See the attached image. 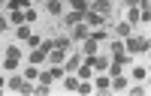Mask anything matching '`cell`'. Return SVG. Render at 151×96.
I'll return each mask as SVG.
<instances>
[{
    "instance_id": "d6986e66",
    "label": "cell",
    "mask_w": 151,
    "mask_h": 96,
    "mask_svg": "<svg viewBox=\"0 0 151 96\" xmlns=\"http://www.w3.org/2000/svg\"><path fill=\"white\" fill-rule=\"evenodd\" d=\"M3 57H12V60H21V48H18V45H6V48H3Z\"/></svg>"
},
{
    "instance_id": "52a82bcc",
    "label": "cell",
    "mask_w": 151,
    "mask_h": 96,
    "mask_svg": "<svg viewBox=\"0 0 151 96\" xmlns=\"http://www.w3.org/2000/svg\"><path fill=\"white\" fill-rule=\"evenodd\" d=\"M94 75H97V78H94V90L106 93V90H109V81H112V78H109V72H94Z\"/></svg>"
},
{
    "instance_id": "2e32d148",
    "label": "cell",
    "mask_w": 151,
    "mask_h": 96,
    "mask_svg": "<svg viewBox=\"0 0 151 96\" xmlns=\"http://www.w3.org/2000/svg\"><path fill=\"white\" fill-rule=\"evenodd\" d=\"M6 9L15 12V9H30V0H6Z\"/></svg>"
},
{
    "instance_id": "7c38bea8",
    "label": "cell",
    "mask_w": 151,
    "mask_h": 96,
    "mask_svg": "<svg viewBox=\"0 0 151 96\" xmlns=\"http://www.w3.org/2000/svg\"><path fill=\"white\" fill-rule=\"evenodd\" d=\"M76 75H79V81H91V78H94V69L82 60V63H79V69H76Z\"/></svg>"
},
{
    "instance_id": "8992f818",
    "label": "cell",
    "mask_w": 151,
    "mask_h": 96,
    "mask_svg": "<svg viewBox=\"0 0 151 96\" xmlns=\"http://www.w3.org/2000/svg\"><path fill=\"white\" fill-rule=\"evenodd\" d=\"M82 51H73V54H67V60H64V69L67 72H76V69H79V63H82Z\"/></svg>"
},
{
    "instance_id": "6da1fadb",
    "label": "cell",
    "mask_w": 151,
    "mask_h": 96,
    "mask_svg": "<svg viewBox=\"0 0 151 96\" xmlns=\"http://www.w3.org/2000/svg\"><path fill=\"white\" fill-rule=\"evenodd\" d=\"M148 48H151V39H148V33L145 36H127L124 39V51L127 54H148Z\"/></svg>"
},
{
    "instance_id": "1f68e13d",
    "label": "cell",
    "mask_w": 151,
    "mask_h": 96,
    "mask_svg": "<svg viewBox=\"0 0 151 96\" xmlns=\"http://www.w3.org/2000/svg\"><path fill=\"white\" fill-rule=\"evenodd\" d=\"M6 30H9V24H6V18H3V15H0V33H6Z\"/></svg>"
},
{
    "instance_id": "5b68a950",
    "label": "cell",
    "mask_w": 151,
    "mask_h": 96,
    "mask_svg": "<svg viewBox=\"0 0 151 96\" xmlns=\"http://www.w3.org/2000/svg\"><path fill=\"white\" fill-rule=\"evenodd\" d=\"M88 9L100 12L103 18H109V15H112V3H109V0H91V6H88Z\"/></svg>"
},
{
    "instance_id": "9a60e30c",
    "label": "cell",
    "mask_w": 151,
    "mask_h": 96,
    "mask_svg": "<svg viewBox=\"0 0 151 96\" xmlns=\"http://www.w3.org/2000/svg\"><path fill=\"white\" fill-rule=\"evenodd\" d=\"M64 60H67V51H60V48L48 51V63H64Z\"/></svg>"
},
{
    "instance_id": "30bf717a",
    "label": "cell",
    "mask_w": 151,
    "mask_h": 96,
    "mask_svg": "<svg viewBox=\"0 0 151 96\" xmlns=\"http://www.w3.org/2000/svg\"><path fill=\"white\" fill-rule=\"evenodd\" d=\"M45 12L48 15H64V3H60V0H45Z\"/></svg>"
},
{
    "instance_id": "3957f363",
    "label": "cell",
    "mask_w": 151,
    "mask_h": 96,
    "mask_svg": "<svg viewBox=\"0 0 151 96\" xmlns=\"http://www.w3.org/2000/svg\"><path fill=\"white\" fill-rule=\"evenodd\" d=\"M79 21H85V12H76V9H70L67 15H60V27H73V24H79Z\"/></svg>"
},
{
    "instance_id": "4dcf8cb0",
    "label": "cell",
    "mask_w": 151,
    "mask_h": 96,
    "mask_svg": "<svg viewBox=\"0 0 151 96\" xmlns=\"http://www.w3.org/2000/svg\"><path fill=\"white\" fill-rule=\"evenodd\" d=\"M130 93H133V96H145V87H142V84H136V87H133Z\"/></svg>"
},
{
    "instance_id": "e575fe53",
    "label": "cell",
    "mask_w": 151,
    "mask_h": 96,
    "mask_svg": "<svg viewBox=\"0 0 151 96\" xmlns=\"http://www.w3.org/2000/svg\"><path fill=\"white\" fill-rule=\"evenodd\" d=\"M0 90H3V87H0Z\"/></svg>"
},
{
    "instance_id": "ac0fdd59",
    "label": "cell",
    "mask_w": 151,
    "mask_h": 96,
    "mask_svg": "<svg viewBox=\"0 0 151 96\" xmlns=\"http://www.w3.org/2000/svg\"><path fill=\"white\" fill-rule=\"evenodd\" d=\"M55 48H60V51H70V48H73V39H70V36H58V39H55Z\"/></svg>"
},
{
    "instance_id": "ba28073f",
    "label": "cell",
    "mask_w": 151,
    "mask_h": 96,
    "mask_svg": "<svg viewBox=\"0 0 151 96\" xmlns=\"http://www.w3.org/2000/svg\"><path fill=\"white\" fill-rule=\"evenodd\" d=\"M60 81H64V90H70V93H76V90H79V75H76V72H67V75L60 78Z\"/></svg>"
},
{
    "instance_id": "d6a6232c",
    "label": "cell",
    "mask_w": 151,
    "mask_h": 96,
    "mask_svg": "<svg viewBox=\"0 0 151 96\" xmlns=\"http://www.w3.org/2000/svg\"><path fill=\"white\" fill-rule=\"evenodd\" d=\"M121 3H124V6H136V3H139V0H121Z\"/></svg>"
},
{
    "instance_id": "5bb4252c",
    "label": "cell",
    "mask_w": 151,
    "mask_h": 96,
    "mask_svg": "<svg viewBox=\"0 0 151 96\" xmlns=\"http://www.w3.org/2000/svg\"><path fill=\"white\" fill-rule=\"evenodd\" d=\"M24 81H27L24 75H12V78L6 81V87H9V90H15V93H21V87H24Z\"/></svg>"
},
{
    "instance_id": "cb8c5ba5",
    "label": "cell",
    "mask_w": 151,
    "mask_h": 96,
    "mask_svg": "<svg viewBox=\"0 0 151 96\" xmlns=\"http://www.w3.org/2000/svg\"><path fill=\"white\" fill-rule=\"evenodd\" d=\"M9 24H24V9H15L9 15Z\"/></svg>"
},
{
    "instance_id": "9c48e42d",
    "label": "cell",
    "mask_w": 151,
    "mask_h": 96,
    "mask_svg": "<svg viewBox=\"0 0 151 96\" xmlns=\"http://www.w3.org/2000/svg\"><path fill=\"white\" fill-rule=\"evenodd\" d=\"M112 33H115L118 39H127V36L133 33V27H130L127 21H121V24H112Z\"/></svg>"
},
{
    "instance_id": "4fadbf2b",
    "label": "cell",
    "mask_w": 151,
    "mask_h": 96,
    "mask_svg": "<svg viewBox=\"0 0 151 96\" xmlns=\"http://www.w3.org/2000/svg\"><path fill=\"white\" fill-rule=\"evenodd\" d=\"M109 90H127V78H124V75H112V81H109Z\"/></svg>"
},
{
    "instance_id": "484cf974",
    "label": "cell",
    "mask_w": 151,
    "mask_h": 96,
    "mask_svg": "<svg viewBox=\"0 0 151 96\" xmlns=\"http://www.w3.org/2000/svg\"><path fill=\"white\" fill-rule=\"evenodd\" d=\"M76 93H94V84L91 81H79V90Z\"/></svg>"
},
{
    "instance_id": "7402d4cb",
    "label": "cell",
    "mask_w": 151,
    "mask_h": 96,
    "mask_svg": "<svg viewBox=\"0 0 151 96\" xmlns=\"http://www.w3.org/2000/svg\"><path fill=\"white\" fill-rule=\"evenodd\" d=\"M24 78H27V81H33V78H40V66H27V69H24Z\"/></svg>"
},
{
    "instance_id": "83f0119b",
    "label": "cell",
    "mask_w": 151,
    "mask_h": 96,
    "mask_svg": "<svg viewBox=\"0 0 151 96\" xmlns=\"http://www.w3.org/2000/svg\"><path fill=\"white\" fill-rule=\"evenodd\" d=\"M36 21V12L33 9H24V24H33Z\"/></svg>"
},
{
    "instance_id": "603a6c76",
    "label": "cell",
    "mask_w": 151,
    "mask_h": 96,
    "mask_svg": "<svg viewBox=\"0 0 151 96\" xmlns=\"http://www.w3.org/2000/svg\"><path fill=\"white\" fill-rule=\"evenodd\" d=\"M18 63H21V60H12V57H3V69H6V72H15V69H18Z\"/></svg>"
},
{
    "instance_id": "277c9868",
    "label": "cell",
    "mask_w": 151,
    "mask_h": 96,
    "mask_svg": "<svg viewBox=\"0 0 151 96\" xmlns=\"http://www.w3.org/2000/svg\"><path fill=\"white\" fill-rule=\"evenodd\" d=\"M106 21H109V18H103V15H100V12H94V9H88V12H85V24H88L91 30L100 27V24H106Z\"/></svg>"
},
{
    "instance_id": "e0dca14e",
    "label": "cell",
    "mask_w": 151,
    "mask_h": 96,
    "mask_svg": "<svg viewBox=\"0 0 151 96\" xmlns=\"http://www.w3.org/2000/svg\"><path fill=\"white\" fill-rule=\"evenodd\" d=\"M127 9H130V12H127V15H130L127 24H142V9H139V6H127Z\"/></svg>"
},
{
    "instance_id": "f1b7e54d",
    "label": "cell",
    "mask_w": 151,
    "mask_h": 96,
    "mask_svg": "<svg viewBox=\"0 0 151 96\" xmlns=\"http://www.w3.org/2000/svg\"><path fill=\"white\" fill-rule=\"evenodd\" d=\"M40 84H48V87H52V75H48V69L45 72L40 69Z\"/></svg>"
},
{
    "instance_id": "4316f807",
    "label": "cell",
    "mask_w": 151,
    "mask_h": 96,
    "mask_svg": "<svg viewBox=\"0 0 151 96\" xmlns=\"http://www.w3.org/2000/svg\"><path fill=\"white\" fill-rule=\"evenodd\" d=\"M40 42H42V36H36V33L27 36V48H40Z\"/></svg>"
},
{
    "instance_id": "d4e9b609",
    "label": "cell",
    "mask_w": 151,
    "mask_h": 96,
    "mask_svg": "<svg viewBox=\"0 0 151 96\" xmlns=\"http://www.w3.org/2000/svg\"><path fill=\"white\" fill-rule=\"evenodd\" d=\"M133 78H136V81H145V78H148V69H145V66H136V69H133Z\"/></svg>"
},
{
    "instance_id": "d590c367",
    "label": "cell",
    "mask_w": 151,
    "mask_h": 96,
    "mask_svg": "<svg viewBox=\"0 0 151 96\" xmlns=\"http://www.w3.org/2000/svg\"><path fill=\"white\" fill-rule=\"evenodd\" d=\"M30 3H33V0H30Z\"/></svg>"
},
{
    "instance_id": "44dd1931",
    "label": "cell",
    "mask_w": 151,
    "mask_h": 96,
    "mask_svg": "<svg viewBox=\"0 0 151 96\" xmlns=\"http://www.w3.org/2000/svg\"><path fill=\"white\" fill-rule=\"evenodd\" d=\"M15 36H18L21 42H27V36H30V27H27V24H18V30H15Z\"/></svg>"
},
{
    "instance_id": "ffe728a7",
    "label": "cell",
    "mask_w": 151,
    "mask_h": 96,
    "mask_svg": "<svg viewBox=\"0 0 151 96\" xmlns=\"http://www.w3.org/2000/svg\"><path fill=\"white\" fill-rule=\"evenodd\" d=\"M70 6L76 12H88V6H91V0H70Z\"/></svg>"
},
{
    "instance_id": "8fae6325",
    "label": "cell",
    "mask_w": 151,
    "mask_h": 96,
    "mask_svg": "<svg viewBox=\"0 0 151 96\" xmlns=\"http://www.w3.org/2000/svg\"><path fill=\"white\" fill-rule=\"evenodd\" d=\"M45 60H48V54L42 51V48H30V63H33V66H42Z\"/></svg>"
},
{
    "instance_id": "7a4b0ae2",
    "label": "cell",
    "mask_w": 151,
    "mask_h": 96,
    "mask_svg": "<svg viewBox=\"0 0 151 96\" xmlns=\"http://www.w3.org/2000/svg\"><path fill=\"white\" fill-rule=\"evenodd\" d=\"M88 33H91V27H88L85 21H79V24H73V27H70L67 36H70L73 42H85V39H88Z\"/></svg>"
},
{
    "instance_id": "8d00e7d4",
    "label": "cell",
    "mask_w": 151,
    "mask_h": 96,
    "mask_svg": "<svg viewBox=\"0 0 151 96\" xmlns=\"http://www.w3.org/2000/svg\"><path fill=\"white\" fill-rule=\"evenodd\" d=\"M109 3H112V0H109Z\"/></svg>"
},
{
    "instance_id": "836d02e7",
    "label": "cell",
    "mask_w": 151,
    "mask_h": 96,
    "mask_svg": "<svg viewBox=\"0 0 151 96\" xmlns=\"http://www.w3.org/2000/svg\"><path fill=\"white\" fill-rule=\"evenodd\" d=\"M3 3H6V0H0V6H3Z\"/></svg>"
},
{
    "instance_id": "f546056e",
    "label": "cell",
    "mask_w": 151,
    "mask_h": 96,
    "mask_svg": "<svg viewBox=\"0 0 151 96\" xmlns=\"http://www.w3.org/2000/svg\"><path fill=\"white\" fill-rule=\"evenodd\" d=\"M40 48H42V51L48 54V51H52V48H55V39H42V42H40Z\"/></svg>"
}]
</instances>
